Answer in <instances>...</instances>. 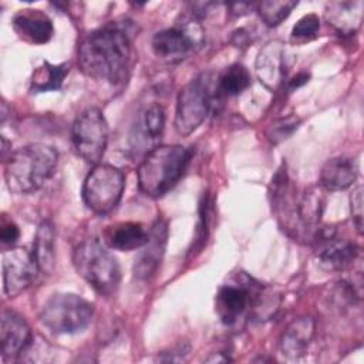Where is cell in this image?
Here are the masks:
<instances>
[{
    "label": "cell",
    "mask_w": 364,
    "mask_h": 364,
    "mask_svg": "<svg viewBox=\"0 0 364 364\" xmlns=\"http://www.w3.org/2000/svg\"><path fill=\"white\" fill-rule=\"evenodd\" d=\"M78 64L92 80L122 84L132 64L129 21H111L87 34L78 46Z\"/></svg>",
    "instance_id": "1"
},
{
    "label": "cell",
    "mask_w": 364,
    "mask_h": 364,
    "mask_svg": "<svg viewBox=\"0 0 364 364\" xmlns=\"http://www.w3.org/2000/svg\"><path fill=\"white\" fill-rule=\"evenodd\" d=\"M192 149L183 145H158L145 154L136 176L139 191L149 198H161L183 175Z\"/></svg>",
    "instance_id": "2"
},
{
    "label": "cell",
    "mask_w": 364,
    "mask_h": 364,
    "mask_svg": "<svg viewBox=\"0 0 364 364\" xmlns=\"http://www.w3.org/2000/svg\"><path fill=\"white\" fill-rule=\"evenodd\" d=\"M58 152L46 144L26 145L6 159L4 179L13 193H31L48 181L57 166Z\"/></svg>",
    "instance_id": "3"
},
{
    "label": "cell",
    "mask_w": 364,
    "mask_h": 364,
    "mask_svg": "<svg viewBox=\"0 0 364 364\" xmlns=\"http://www.w3.org/2000/svg\"><path fill=\"white\" fill-rule=\"evenodd\" d=\"M77 273L100 294H112L121 280L117 259L97 239H85L73 252Z\"/></svg>",
    "instance_id": "4"
},
{
    "label": "cell",
    "mask_w": 364,
    "mask_h": 364,
    "mask_svg": "<svg viewBox=\"0 0 364 364\" xmlns=\"http://www.w3.org/2000/svg\"><path fill=\"white\" fill-rule=\"evenodd\" d=\"M216 80L212 73H202L179 91L175 112V129L178 134L189 135L198 129L216 101H220Z\"/></svg>",
    "instance_id": "5"
},
{
    "label": "cell",
    "mask_w": 364,
    "mask_h": 364,
    "mask_svg": "<svg viewBox=\"0 0 364 364\" xmlns=\"http://www.w3.org/2000/svg\"><path fill=\"white\" fill-rule=\"evenodd\" d=\"M94 306L74 293L53 294L40 313L41 324L54 334L82 331L92 318Z\"/></svg>",
    "instance_id": "6"
},
{
    "label": "cell",
    "mask_w": 364,
    "mask_h": 364,
    "mask_svg": "<svg viewBox=\"0 0 364 364\" xmlns=\"http://www.w3.org/2000/svg\"><path fill=\"white\" fill-rule=\"evenodd\" d=\"M125 178L121 169L109 164H97L82 183V200L85 206L97 213L111 212L121 200Z\"/></svg>",
    "instance_id": "7"
},
{
    "label": "cell",
    "mask_w": 364,
    "mask_h": 364,
    "mask_svg": "<svg viewBox=\"0 0 364 364\" xmlns=\"http://www.w3.org/2000/svg\"><path fill=\"white\" fill-rule=\"evenodd\" d=\"M71 142L75 154L88 164H98L108 144V124L98 108H87L73 122Z\"/></svg>",
    "instance_id": "8"
},
{
    "label": "cell",
    "mask_w": 364,
    "mask_h": 364,
    "mask_svg": "<svg viewBox=\"0 0 364 364\" xmlns=\"http://www.w3.org/2000/svg\"><path fill=\"white\" fill-rule=\"evenodd\" d=\"M192 17L183 18L173 27L158 31L151 41L154 54L165 63H179L186 58L203 40L200 24Z\"/></svg>",
    "instance_id": "9"
},
{
    "label": "cell",
    "mask_w": 364,
    "mask_h": 364,
    "mask_svg": "<svg viewBox=\"0 0 364 364\" xmlns=\"http://www.w3.org/2000/svg\"><path fill=\"white\" fill-rule=\"evenodd\" d=\"M3 284L4 293L16 297L31 286L40 272L33 252L24 247H11L3 252Z\"/></svg>",
    "instance_id": "10"
},
{
    "label": "cell",
    "mask_w": 364,
    "mask_h": 364,
    "mask_svg": "<svg viewBox=\"0 0 364 364\" xmlns=\"http://www.w3.org/2000/svg\"><path fill=\"white\" fill-rule=\"evenodd\" d=\"M259 293L250 283H233L219 287L215 299L216 314L226 326L235 324L255 301Z\"/></svg>",
    "instance_id": "11"
},
{
    "label": "cell",
    "mask_w": 364,
    "mask_h": 364,
    "mask_svg": "<svg viewBox=\"0 0 364 364\" xmlns=\"http://www.w3.org/2000/svg\"><path fill=\"white\" fill-rule=\"evenodd\" d=\"M165 127V111L159 104H152L146 107L132 128L129 135L131 148L134 151L149 152L155 146L162 136Z\"/></svg>",
    "instance_id": "12"
},
{
    "label": "cell",
    "mask_w": 364,
    "mask_h": 364,
    "mask_svg": "<svg viewBox=\"0 0 364 364\" xmlns=\"http://www.w3.org/2000/svg\"><path fill=\"white\" fill-rule=\"evenodd\" d=\"M317 260L318 264L327 270H343L358 256V247L348 240L337 239L334 232L328 229L318 233Z\"/></svg>",
    "instance_id": "13"
},
{
    "label": "cell",
    "mask_w": 364,
    "mask_h": 364,
    "mask_svg": "<svg viewBox=\"0 0 364 364\" xmlns=\"http://www.w3.org/2000/svg\"><path fill=\"white\" fill-rule=\"evenodd\" d=\"M0 341L3 358H16L30 346L31 330L16 311L4 309L0 318Z\"/></svg>",
    "instance_id": "14"
},
{
    "label": "cell",
    "mask_w": 364,
    "mask_h": 364,
    "mask_svg": "<svg viewBox=\"0 0 364 364\" xmlns=\"http://www.w3.org/2000/svg\"><path fill=\"white\" fill-rule=\"evenodd\" d=\"M256 74L267 88H277L287 73V51L279 40L267 43L257 54Z\"/></svg>",
    "instance_id": "15"
},
{
    "label": "cell",
    "mask_w": 364,
    "mask_h": 364,
    "mask_svg": "<svg viewBox=\"0 0 364 364\" xmlns=\"http://www.w3.org/2000/svg\"><path fill=\"white\" fill-rule=\"evenodd\" d=\"M166 235H168L166 223L158 219L149 232L148 242L141 247L142 250L135 259L134 276L136 279L146 280L156 272L165 250Z\"/></svg>",
    "instance_id": "16"
},
{
    "label": "cell",
    "mask_w": 364,
    "mask_h": 364,
    "mask_svg": "<svg viewBox=\"0 0 364 364\" xmlns=\"http://www.w3.org/2000/svg\"><path fill=\"white\" fill-rule=\"evenodd\" d=\"M13 28L27 43L44 44L54 33V27L47 14L36 9L20 10L13 17Z\"/></svg>",
    "instance_id": "17"
},
{
    "label": "cell",
    "mask_w": 364,
    "mask_h": 364,
    "mask_svg": "<svg viewBox=\"0 0 364 364\" xmlns=\"http://www.w3.org/2000/svg\"><path fill=\"white\" fill-rule=\"evenodd\" d=\"M149 237V232L138 222H119L111 225L104 232V242L108 247L129 252L141 249Z\"/></svg>",
    "instance_id": "18"
},
{
    "label": "cell",
    "mask_w": 364,
    "mask_h": 364,
    "mask_svg": "<svg viewBox=\"0 0 364 364\" xmlns=\"http://www.w3.org/2000/svg\"><path fill=\"white\" fill-rule=\"evenodd\" d=\"M358 166L353 158L337 156L328 159L320 172V183L327 191H343L357 179Z\"/></svg>",
    "instance_id": "19"
},
{
    "label": "cell",
    "mask_w": 364,
    "mask_h": 364,
    "mask_svg": "<svg viewBox=\"0 0 364 364\" xmlns=\"http://www.w3.org/2000/svg\"><path fill=\"white\" fill-rule=\"evenodd\" d=\"M314 320L311 317H300L291 321L280 338V350L289 358H299L306 354L309 344L314 336Z\"/></svg>",
    "instance_id": "20"
},
{
    "label": "cell",
    "mask_w": 364,
    "mask_h": 364,
    "mask_svg": "<svg viewBox=\"0 0 364 364\" xmlns=\"http://www.w3.org/2000/svg\"><path fill=\"white\" fill-rule=\"evenodd\" d=\"M361 0L357 1H333L327 4L326 20L341 34L354 33L363 21Z\"/></svg>",
    "instance_id": "21"
},
{
    "label": "cell",
    "mask_w": 364,
    "mask_h": 364,
    "mask_svg": "<svg viewBox=\"0 0 364 364\" xmlns=\"http://www.w3.org/2000/svg\"><path fill=\"white\" fill-rule=\"evenodd\" d=\"M54 239L55 232L50 220L40 223L33 243V255L40 272L50 273L54 267Z\"/></svg>",
    "instance_id": "22"
},
{
    "label": "cell",
    "mask_w": 364,
    "mask_h": 364,
    "mask_svg": "<svg viewBox=\"0 0 364 364\" xmlns=\"http://www.w3.org/2000/svg\"><path fill=\"white\" fill-rule=\"evenodd\" d=\"M70 71L68 64H50L47 61L43 63L41 67H37L31 77L30 91L31 92H44L51 90H60L61 84Z\"/></svg>",
    "instance_id": "23"
},
{
    "label": "cell",
    "mask_w": 364,
    "mask_h": 364,
    "mask_svg": "<svg viewBox=\"0 0 364 364\" xmlns=\"http://www.w3.org/2000/svg\"><path fill=\"white\" fill-rule=\"evenodd\" d=\"M250 85V74L242 64H232L216 80V90L222 98L235 97Z\"/></svg>",
    "instance_id": "24"
},
{
    "label": "cell",
    "mask_w": 364,
    "mask_h": 364,
    "mask_svg": "<svg viewBox=\"0 0 364 364\" xmlns=\"http://www.w3.org/2000/svg\"><path fill=\"white\" fill-rule=\"evenodd\" d=\"M323 212V196L316 189H309L297 205V215L306 228L316 226Z\"/></svg>",
    "instance_id": "25"
},
{
    "label": "cell",
    "mask_w": 364,
    "mask_h": 364,
    "mask_svg": "<svg viewBox=\"0 0 364 364\" xmlns=\"http://www.w3.org/2000/svg\"><path fill=\"white\" fill-rule=\"evenodd\" d=\"M297 6L293 0H270L257 4V13L267 27H276L289 17L291 10Z\"/></svg>",
    "instance_id": "26"
},
{
    "label": "cell",
    "mask_w": 364,
    "mask_h": 364,
    "mask_svg": "<svg viewBox=\"0 0 364 364\" xmlns=\"http://www.w3.org/2000/svg\"><path fill=\"white\" fill-rule=\"evenodd\" d=\"M320 28V18L316 14H306L303 16L293 27L291 37L296 40H310L316 37Z\"/></svg>",
    "instance_id": "27"
},
{
    "label": "cell",
    "mask_w": 364,
    "mask_h": 364,
    "mask_svg": "<svg viewBox=\"0 0 364 364\" xmlns=\"http://www.w3.org/2000/svg\"><path fill=\"white\" fill-rule=\"evenodd\" d=\"M299 124H300V119L297 117H293V115L276 121L274 124H272V129L269 132L270 141L277 144V142L289 138V135H291L293 131L297 129Z\"/></svg>",
    "instance_id": "28"
},
{
    "label": "cell",
    "mask_w": 364,
    "mask_h": 364,
    "mask_svg": "<svg viewBox=\"0 0 364 364\" xmlns=\"http://www.w3.org/2000/svg\"><path fill=\"white\" fill-rule=\"evenodd\" d=\"M350 209L353 223L357 232L363 233V186H357L350 196Z\"/></svg>",
    "instance_id": "29"
},
{
    "label": "cell",
    "mask_w": 364,
    "mask_h": 364,
    "mask_svg": "<svg viewBox=\"0 0 364 364\" xmlns=\"http://www.w3.org/2000/svg\"><path fill=\"white\" fill-rule=\"evenodd\" d=\"M20 236V230L17 228L16 223L13 222H6L1 225V229H0V239L3 243L6 245H13Z\"/></svg>",
    "instance_id": "30"
},
{
    "label": "cell",
    "mask_w": 364,
    "mask_h": 364,
    "mask_svg": "<svg viewBox=\"0 0 364 364\" xmlns=\"http://www.w3.org/2000/svg\"><path fill=\"white\" fill-rule=\"evenodd\" d=\"M309 74L307 73H299L297 75H294L290 81H289V90H296L299 87H301L303 84H306L309 81Z\"/></svg>",
    "instance_id": "31"
},
{
    "label": "cell",
    "mask_w": 364,
    "mask_h": 364,
    "mask_svg": "<svg viewBox=\"0 0 364 364\" xmlns=\"http://www.w3.org/2000/svg\"><path fill=\"white\" fill-rule=\"evenodd\" d=\"M1 141H3V149H1V155H3V159H6V152H7V148H9V142L6 141V138H4V136L1 138Z\"/></svg>",
    "instance_id": "32"
}]
</instances>
